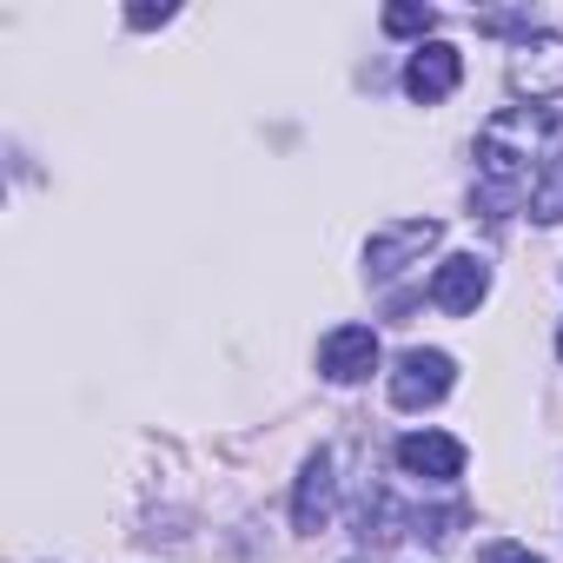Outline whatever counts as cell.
Here are the masks:
<instances>
[{
    "label": "cell",
    "instance_id": "1",
    "mask_svg": "<svg viewBox=\"0 0 563 563\" xmlns=\"http://www.w3.org/2000/svg\"><path fill=\"white\" fill-rule=\"evenodd\" d=\"M556 159H563V113L556 107H504L477 133V179H484V199H497V206L537 192V179Z\"/></svg>",
    "mask_w": 563,
    "mask_h": 563
},
{
    "label": "cell",
    "instance_id": "2",
    "mask_svg": "<svg viewBox=\"0 0 563 563\" xmlns=\"http://www.w3.org/2000/svg\"><path fill=\"white\" fill-rule=\"evenodd\" d=\"M438 239H444L438 219H398V225H385V232L365 239V265H372V278H398V272H411Z\"/></svg>",
    "mask_w": 563,
    "mask_h": 563
},
{
    "label": "cell",
    "instance_id": "3",
    "mask_svg": "<svg viewBox=\"0 0 563 563\" xmlns=\"http://www.w3.org/2000/svg\"><path fill=\"white\" fill-rule=\"evenodd\" d=\"M451 378H457V365H451V352H405L398 365H391V405L398 411H424V405H438L444 391H451Z\"/></svg>",
    "mask_w": 563,
    "mask_h": 563
},
{
    "label": "cell",
    "instance_id": "4",
    "mask_svg": "<svg viewBox=\"0 0 563 563\" xmlns=\"http://www.w3.org/2000/svg\"><path fill=\"white\" fill-rule=\"evenodd\" d=\"M510 87L530 93V107L556 100L563 93V41L556 34H523L517 54H510Z\"/></svg>",
    "mask_w": 563,
    "mask_h": 563
},
{
    "label": "cell",
    "instance_id": "5",
    "mask_svg": "<svg viewBox=\"0 0 563 563\" xmlns=\"http://www.w3.org/2000/svg\"><path fill=\"white\" fill-rule=\"evenodd\" d=\"M457 80H464V54H457V47H444V41H424V47L411 54V67H405V93H411L418 107L451 100V93H457Z\"/></svg>",
    "mask_w": 563,
    "mask_h": 563
},
{
    "label": "cell",
    "instance_id": "6",
    "mask_svg": "<svg viewBox=\"0 0 563 563\" xmlns=\"http://www.w3.org/2000/svg\"><path fill=\"white\" fill-rule=\"evenodd\" d=\"M484 292H490V265L477 258V252H457V258H444L438 265V278H431V306L438 312H477L484 306Z\"/></svg>",
    "mask_w": 563,
    "mask_h": 563
},
{
    "label": "cell",
    "instance_id": "7",
    "mask_svg": "<svg viewBox=\"0 0 563 563\" xmlns=\"http://www.w3.org/2000/svg\"><path fill=\"white\" fill-rule=\"evenodd\" d=\"M372 365H378V332H372V325H339V332H325L319 372H325L332 385H358V378H372Z\"/></svg>",
    "mask_w": 563,
    "mask_h": 563
},
{
    "label": "cell",
    "instance_id": "8",
    "mask_svg": "<svg viewBox=\"0 0 563 563\" xmlns=\"http://www.w3.org/2000/svg\"><path fill=\"white\" fill-rule=\"evenodd\" d=\"M398 464L424 484H451L464 471V444L451 431H411V438H398Z\"/></svg>",
    "mask_w": 563,
    "mask_h": 563
},
{
    "label": "cell",
    "instance_id": "9",
    "mask_svg": "<svg viewBox=\"0 0 563 563\" xmlns=\"http://www.w3.org/2000/svg\"><path fill=\"white\" fill-rule=\"evenodd\" d=\"M332 510H339V471H332V451H319V457H306V471H299L292 523H299V530H325Z\"/></svg>",
    "mask_w": 563,
    "mask_h": 563
},
{
    "label": "cell",
    "instance_id": "10",
    "mask_svg": "<svg viewBox=\"0 0 563 563\" xmlns=\"http://www.w3.org/2000/svg\"><path fill=\"white\" fill-rule=\"evenodd\" d=\"M530 219H543V225H563V159L537 179V192H530Z\"/></svg>",
    "mask_w": 563,
    "mask_h": 563
},
{
    "label": "cell",
    "instance_id": "11",
    "mask_svg": "<svg viewBox=\"0 0 563 563\" xmlns=\"http://www.w3.org/2000/svg\"><path fill=\"white\" fill-rule=\"evenodd\" d=\"M431 27H438V14H431V8H385V34H398V41L431 34Z\"/></svg>",
    "mask_w": 563,
    "mask_h": 563
},
{
    "label": "cell",
    "instance_id": "12",
    "mask_svg": "<svg viewBox=\"0 0 563 563\" xmlns=\"http://www.w3.org/2000/svg\"><path fill=\"white\" fill-rule=\"evenodd\" d=\"M477 563H543V556H530L523 543H490V550H484Z\"/></svg>",
    "mask_w": 563,
    "mask_h": 563
},
{
    "label": "cell",
    "instance_id": "13",
    "mask_svg": "<svg viewBox=\"0 0 563 563\" xmlns=\"http://www.w3.org/2000/svg\"><path fill=\"white\" fill-rule=\"evenodd\" d=\"M126 21H133V27H159V21H173V8H133Z\"/></svg>",
    "mask_w": 563,
    "mask_h": 563
},
{
    "label": "cell",
    "instance_id": "14",
    "mask_svg": "<svg viewBox=\"0 0 563 563\" xmlns=\"http://www.w3.org/2000/svg\"><path fill=\"white\" fill-rule=\"evenodd\" d=\"M556 358H563V332H556Z\"/></svg>",
    "mask_w": 563,
    "mask_h": 563
}]
</instances>
